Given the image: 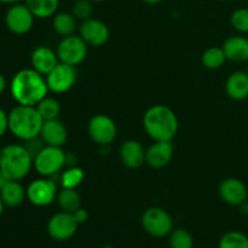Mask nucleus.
Wrapping results in <instances>:
<instances>
[{"label": "nucleus", "mask_w": 248, "mask_h": 248, "mask_svg": "<svg viewBox=\"0 0 248 248\" xmlns=\"http://www.w3.org/2000/svg\"><path fill=\"white\" fill-rule=\"evenodd\" d=\"M225 92L234 101H245L248 98V74L246 70H236L228 77L225 81Z\"/></svg>", "instance_id": "obj_20"}, {"label": "nucleus", "mask_w": 248, "mask_h": 248, "mask_svg": "<svg viewBox=\"0 0 248 248\" xmlns=\"http://www.w3.org/2000/svg\"><path fill=\"white\" fill-rule=\"evenodd\" d=\"M230 23L232 28L241 34L248 33V9L240 7L236 9L230 16Z\"/></svg>", "instance_id": "obj_30"}, {"label": "nucleus", "mask_w": 248, "mask_h": 248, "mask_svg": "<svg viewBox=\"0 0 248 248\" xmlns=\"http://www.w3.org/2000/svg\"><path fill=\"white\" fill-rule=\"evenodd\" d=\"M31 169L33 156L23 143H11L0 149V171L10 181H22Z\"/></svg>", "instance_id": "obj_3"}, {"label": "nucleus", "mask_w": 248, "mask_h": 248, "mask_svg": "<svg viewBox=\"0 0 248 248\" xmlns=\"http://www.w3.org/2000/svg\"><path fill=\"white\" fill-rule=\"evenodd\" d=\"M39 137L45 145L62 148L68 140V131L60 119H53L44 121Z\"/></svg>", "instance_id": "obj_18"}, {"label": "nucleus", "mask_w": 248, "mask_h": 248, "mask_svg": "<svg viewBox=\"0 0 248 248\" xmlns=\"http://www.w3.org/2000/svg\"><path fill=\"white\" fill-rule=\"evenodd\" d=\"M218 248H248V236L237 230L228 232L220 237Z\"/></svg>", "instance_id": "obj_28"}, {"label": "nucleus", "mask_w": 248, "mask_h": 248, "mask_svg": "<svg viewBox=\"0 0 248 248\" xmlns=\"http://www.w3.org/2000/svg\"><path fill=\"white\" fill-rule=\"evenodd\" d=\"M57 56L61 63L77 67L82 63L89 52V45L81 39V36L69 35L62 38L57 46Z\"/></svg>", "instance_id": "obj_9"}, {"label": "nucleus", "mask_w": 248, "mask_h": 248, "mask_svg": "<svg viewBox=\"0 0 248 248\" xmlns=\"http://www.w3.org/2000/svg\"><path fill=\"white\" fill-rule=\"evenodd\" d=\"M78 31L82 40L90 47H102L108 43L109 38H110L108 26L103 21L93 18V17H90V18L82 21Z\"/></svg>", "instance_id": "obj_13"}, {"label": "nucleus", "mask_w": 248, "mask_h": 248, "mask_svg": "<svg viewBox=\"0 0 248 248\" xmlns=\"http://www.w3.org/2000/svg\"><path fill=\"white\" fill-rule=\"evenodd\" d=\"M227 61L234 63L248 62V38L242 35L229 36L222 45Z\"/></svg>", "instance_id": "obj_19"}, {"label": "nucleus", "mask_w": 248, "mask_h": 248, "mask_svg": "<svg viewBox=\"0 0 248 248\" xmlns=\"http://www.w3.org/2000/svg\"><path fill=\"white\" fill-rule=\"evenodd\" d=\"M60 63L56 51L48 46L40 45L33 50L31 55V64L34 70L46 77Z\"/></svg>", "instance_id": "obj_17"}, {"label": "nucleus", "mask_w": 248, "mask_h": 248, "mask_svg": "<svg viewBox=\"0 0 248 248\" xmlns=\"http://www.w3.org/2000/svg\"><path fill=\"white\" fill-rule=\"evenodd\" d=\"M7 89V81H6V78L4 77L2 73H0V96L4 94V92L6 91Z\"/></svg>", "instance_id": "obj_34"}, {"label": "nucleus", "mask_w": 248, "mask_h": 248, "mask_svg": "<svg viewBox=\"0 0 248 248\" xmlns=\"http://www.w3.org/2000/svg\"><path fill=\"white\" fill-rule=\"evenodd\" d=\"M36 110L40 114L41 119L44 121L53 120V119H58L61 113V104L53 97L46 96L45 98L41 99L38 104L35 106Z\"/></svg>", "instance_id": "obj_27"}, {"label": "nucleus", "mask_w": 248, "mask_h": 248, "mask_svg": "<svg viewBox=\"0 0 248 248\" xmlns=\"http://www.w3.org/2000/svg\"><path fill=\"white\" fill-rule=\"evenodd\" d=\"M101 248H114L111 245H104V246H102Z\"/></svg>", "instance_id": "obj_40"}, {"label": "nucleus", "mask_w": 248, "mask_h": 248, "mask_svg": "<svg viewBox=\"0 0 248 248\" xmlns=\"http://www.w3.org/2000/svg\"><path fill=\"white\" fill-rule=\"evenodd\" d=\"M93 11L91 0H75L72 6V14L77 17L78 21H85L90 18Z\"/></svg>", "instance_id": "obj_31"}, {"label": "nucleus", "mask_w": 248, "mask_h": 248, "mask_svg": "<svg viewBox=\"0 0 248 248\" xmlns=\"http://www.w3.org/2000/svg\"><path fill=\"white\" fill-rule=\"evenodd\" d=\"M9 181H10V179L7 178V177L5 176V174L2 173L1 171H0V190H1V189L4 188L5 186H6L7 182H9Z\"/></svg>", "instance_id": "obj_35"}, {"label": "nucleus", "mask_w": 248, "mask_h": 248, "mask_svg": "<svg viewBox=\"0 0 248 248\" xmlns=\"http://www.w3.org/2000/svg\"><path fill=\"white\" fill-rule=\"evenodd\" d=\"M24 1V0H0L1 4H6V5H14V4H18V2Z\"/></svg>", "instance_id": "obj_37"}, {"label": "nucleus", "mask_w": 248, "mask_h": 248, "mask_svg": "<svg viewBox=\"0 0 248 248\" xmlns=\"http://www.w3.org/2000/svg\"><path fill=\"white\" fill-rule=\"evenodd\" d=\"M45 78L48 91L62 94L72 90L77 82V69L73 65L60 62Z\"/></svg>", "instance_id": "obj_12"}, {"label": "nucleus", "mask_w": 248, "mask_h": 248, "mask_svg": "<svg viewBox=\"0 0 248 248\" xmlns=\"http://www.w3.org/2000/svg\"><path fill=\"white\" fill-rule=\"evenodd\" d=\"M143 1L148 5H159V4H161L164 0H143Z\"/></svg>", "instance_id": "obj_38"}, {"label": "nucleus", "mask_w": 248, "mask_h": 248, "mask_svg": "<svg viewBox=\"0 0 248 248\" xmlns=\"http://www.w3.org/2000/svg\"><path fill=\"white\" fill-rule=\"evenodd\" d=\"M143 128L153 140L172 142L178 133V118L170 107L154 104L143 115Z\"/></svg>", "instance_id": "obj_2"}, {"label": "nucleus", "mask_w": 248, "mask_h": 248, "mask_svg": "<svg viewBox=\"0 0 248 248\" xmlns=\"http://www.w3.org/2000/svg\"><path fill=\"white\" fill-rule=\"evenodd\" d=\"M79 229V223L75 219L74 215L65 211L55 213L48 219L46 230L51 239L56 241H67L77 234Z\"/></svg>", "instance_id": "obj_11"}, {"label": "nucleus", "mask_w": 248, "mask_h": 248, "mask_svg": "<svg viewBox=\"0 0 248 248\" xmlns=\"http://www.w3.org/2000/svg\"><path fill=\"white\" fill-rule=\"evenodd\" d=\"M201 62L207 69L215 70L224 65V63L227 62V57H225V53L222 47L212 46L203 51L202 56H201Z\"/></svg>", "instance_id": "obj_26"}, {"label": "nucleus", "mask_w": 248, "mask_h": 248, "mask_svg": "<svg viewBox=\"0 0 248 248\" xmlns=\"http://www.w3.org/2000/svg\"><path fill=\"white\" fill-rule=\"evenodd\" d=\"M5 26L16 35H24L29 33L34 26L35 16L24 2L10 5L5 14Z\"/></svg>", "instance_id": "obj_10"}, {"label": "nucleus", "mask_w": 248, "mask_h": 248, "mask_svg": "<svg viewBox=\"0 0 248 248\" xmlns=\"http://www.w3.org/2000/svg\"><path fill=\"white\" fill-rule=\"evenodd\" d=\"M0 198L5 207L16 208L21 206L27 199V190L21 184V181H9L0 190Z\"/></svg>", "instance_id": "obj_21"}, {"label": "nucleus", "mask_w": 248, "mask_h": 248, "mask_svg": "<svg viewBox=\"0 0 248 248\" xmlns=\"http://www.w3.org/2000/svg\"><path fill=\"white\" fill-rule=\"evenodd\" d=\"M9 131V113L0 108V138L4 137Z\"/></svg>", "instance_id": "obj_32"}, {"label": "nucleus", "mask_w": 248, "mask_h": 248, "mask_svg": "<svg viewBox=\"0 0 248 248\" xmlns=\"http://www.w3.org/2000/svg\"><path fill=\"white\" fill-rule=\"evenodd\" d=\"M27 200L35 207H47L57 199L58 184L53 178L40 177L34 179L26 188Z\"/></svg>", "instance_id": "obj_7"}, {"label": "nucleus", "mask_w": 248, "mask_h": 248, "mask_svg": "<svg viewBox=\"0 0 248 248\" xmlns=\"http://www.w3.org/2000/svg\"><path fill=\"white\" fill-rule=\"evenodd\" d=\"M52 28L55 33L64 38V36L74 35L79 29V24L77 17L72 12L61 11L52 17Z\"/></svg>", "instance_id": "obj_22"}, {"label": "nucleus", "mask_w": 248, "mask_h": 248, "mask_svg": "<svg viewBox=\"0 0 248 248\" xmlns=\"http://www.w3.org/2000/svg\"><path fill=\"white\" fill-rule=\"evenodd\" d=\"M240 210H241V213L245 216V217L248 218V200L245 201L241 206H240Z\"/></svg>", "instance_id": "obj_36"}, {"label": "nucleus", "mask_w": 248, "mask_h": 248, "mask_svg": "<svg viewBox=\"0 0 248 248\" xmlns=\"http://www.w3.org/2000/svg\"><path fill=\"white\" fill-rule=\"evenodd\" d=\"M35 18L46 19L53 17L58 12L60 0H24Z\"/></svg>", "instance_id": "obj_23"}, {"label": "nucleus", "mask_w": 248, "mask_h": 248, "mask_svg": "<svg viewBox=\"0 0 248 248\" xmlns=\"http://www.w3.org/2000/svg\"><path fill=\"white\" fill-rule=\"evenodd\" d=\"M73 215H74L75 219H77V222L79 223V225L84 224V223H86L87 220H89V212L82 207L78 208Z\"/></svg>", "instance_id": "obj_33"}, {"label": "nucleus", "mask_w": 248, "mask_h": 248, "mask_svg": "<svg viewBox=\"0 0 248 248\" xmlns=\"http://www.w3.org/2000/svg\"><path fill=\"white\" fill-rule=\"evenodd\" d=\"M4 208H5V205H4V202H2L1 198H0V218H1L2 213H4Z\"/></svg>", "instance_id": "obj_39"}, {"label": "nucleus", "mask_w": 248, "mask_h": 248, "mask_svg": "<svg viewBox=\"0 0 248 248\" xmlns=\"http://www.w3.org/2000/svg\"><path fill=\"white\" fill-rule=\"evenodd\" d=\"M169 244L171 248H193L194 237L186 229L177 228L169 235Z\"/></svg>", "instance_id": "obj_29"}, {"label": "nucleus", "mask_w": 248, "mask_h": 248, "mask_svg": "<svg viewBox=\"0 0 248 248\" xmlns=\"http://www.w3.org/2000/svg\"><path fill=\"white\" fill-rule=\"evenodd\" d=\"M145 150L142 143L137 140H127L120 145L119 157L121 164L130 170L140 169L145 164Z\"/></svg>", "instance_id": "obj_16"}, {"label": "nucleus", "mask_w": 248, "mask_h": 248, "mask_svg": "<svg viewBox=\"0 0 248 248\" xmlns=\"http://www.w3.org/2000/svg\"><path fill=\"white\" fill-rule=\"evenodd\" d=\"M218 194L227 205L240 207L248 200V188L239 178L229 177L220 182L218 186Z\"/></svg>", "instance_id": "obj_14"}, {"label": "nucleus", "mask_w": 248, "mask_h": 248, "mask_svg": "<svg viewBox=\"0 0 248 248\" xmlns=\"http://www.w3.org/2000/svg\"><path fill=\"white\" fill-rule=\"evenodd\" d=\"M67 153L61 147L44 145L43 149L34 156L33 169L40 177L53 178L65 167Z\"/></svg>", "instance_id": "obj_5"}, {"label": "nucleus", "mask_w": 248, "mask_h": 248, "mask_svg": "<svg viewBox=\"0 0 248 248\" xmlns=\"http://www.w3.org/2000/svg\"><path fill=\"white\" fill-rule=\"evenodd\" d=\"M58 206L62 211L74 213L78 208L81 207V196L78 193L77 189L61 188L57 194Z\"/></svg>", "instance_id": "obj_24"}, {"label": "nucleus", "mask_w": 248, "mask_h": 248, "mask_svg": "<svg viewBox=\"0 0 248 248\" xmlns=\"http://www.w3.org/2000/svg\"><path fill=\"white\" fill-rule=\"evenodd\" d=\"M85 179L84 170L79 166H70L60 173L61 188L78 189Z\"/></svg>", "instance_id": "obj_25"}, {"label": "nucleus", "mask_w": 248, "mask_h": 248, "mask_svg": "<svg viewBox=\"0 0 248 248\" xmlns=\"http://www.w3.org/2000/svg\"><path fill=\"white\" fill-rule=\"evenodd\" d=\"M174 148L172 142L154 140L145 150V164L154 170L166 167L173 157Z\"/></svg>", "instance_id": "obj_15"}, {"label": "nucleus", "mask_w": 248, "mask_h": 248, "mask_svg": "<svg viewBox=\"0 0 248 248\" xmlns=\"http://www.w3.org/2000/svg\"><path fill=\"white\" fill-rule=\"evenodd\" d=\"M43 124L35 107L17 104L9 113V131L22 142L39 137Z\"/></svg>", "instance_id": "obj_4"}, {"label": "nucleus", "mask_w": 248, "mask_h": 248, "mask_svg": "<svg viewBox=\"0 0 248 248\" xmlns=\"http://www.w3.org/2000/svg\"><path fill=\"white\" fill-rule=\"evenodd\" d=\"M246 72H247V74H248V67H247V69H246Z\"/></svg>", "instance_id": "obj_43"}, {"label": "nucleus", "mask_w": 248, "mask_h": 248, "mask_svg": "<svg viewBox=\"0 0 248 248\" xmlns=\"http://www.w3.org/2000/svg\"><path fill=\"white\" fill-rule=\"evenodd\" d=\"M9 89L17 104L31 107H35L50 92L46 78L33 68L18 70L12 77Z\"/></svg>", "instance_id": "obj_1"}, {"label": "nucleus", "mask_w": 248, "mask_h": 248, "mask_svg": "<svg viewBox=\"0 0 248 248\" xmlns=\"http://www.w3.org/2000/svg\"><path fill=\"white\" fill-rule=\"evenodd\" d=\"M87 132L92 142L99 147H109L118 136V126L110 116L97 114L87 124Z\"/></svg>", "instance_id": "obj_8"}, {"label": "nucleus", "mask_w": 248, "mask_h": 248, "mask_svg": "<svg viewBox=\"0 0 248 248\" xmlns=\"http://www.w3.org/2000/svg\"><path fill=\"white\" fill-rule=\"evenodd\" d=\"M92 2H103V1H106V0H91Z\"/></svg>", "instance_id": "obj_41"}, {"label": "nucleus", "mask_w": 248, "mask_h": 248, "mask_svg": "<svg viewBox=\"0 0 248 248\" xmlns=\"http://www.w3.org/2000/svg\"><path fill=\"white\" fill-rule=\"evenodd\" d=\"M142 227L147 234L155 239H162L173 230V219L167 211L161 207H150L142 215Z\"/></svg>", "instance_id": "obj_6"}, {"label": "nucleus", "mask_w": 248, "mask_h": 248, "mask_svg": "<svg viewBox=\"0 0 248 248\" xmlns=\"http://www.w3.org/2000/svg\"><path fill=\"white\" fill-rule=\"evenodd\" d=\"M222 1H232V0H222Z\"/></svg>", "instance_id": "obj_42"}]
</instances>
